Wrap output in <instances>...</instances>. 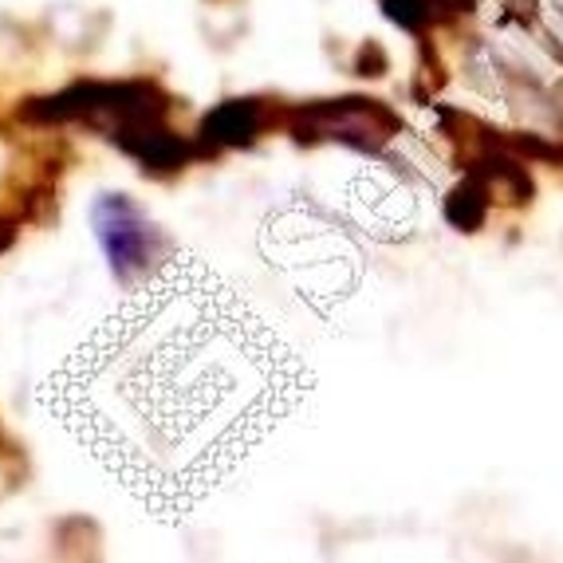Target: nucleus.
<instances>
[{
	"label": "nucleus",
	"mask_w": 563,
	"mask_h": 563,
	"mask_svg": "<svg viewBox=\"0 0 563 563\" xmlns=\"http://www.w3.org/2000/svg\"><path fill=\"white\" fill-rule=\"evenodd\" d=\"M91 225L99 244H103L107 261H111V273L122 284H131L139 273H146V264L154 261V249H158V233L131 198H122V194L99 198L91 209Z\"/></svg>",
	"instance_id": "nucleus-1"
},
{
	"label": "nucleus",
	"mask_w": 563,
	"mask_h": 563,
	"mask_svg": "<svg viewBox=\"0 0 563 563\" xmlns=\"http://www.w3.org/2000/svg\"><path fill=\"white\" fill-rule=\"evenodd\" d=\"M256 131V114H253V103H229L206 119V134L217 142H241Z\"/></svg>",
	"instance_id": "nucleus-2"
}]
</instances>
